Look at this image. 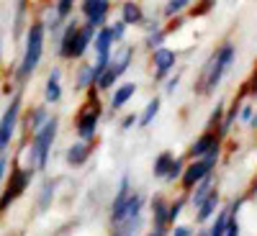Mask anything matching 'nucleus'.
<instances>
[{"mask_svg":"<svg viewBox=\"0 0 257 236\" xmlns=\"http://www.w3.org/2000/svg\"><path fill=\"white\" fill-rule=\"evenodd\" d=\"M44 47H47V26L41 18H34L29 21V26L24 31V52H21V59L13 70L16 85H26L34 77L41 59H44Z\"/></svg>","mask_w":257,"mask_h":236,"instance_id":"obj_1","label":"nucleus"},{"mask_svg":"<svg viewBox=\"0 0 257 236\" xmlns=\"http://www.w3.org/2000/svg\"><path fill=\"white\" fill-rule=\"evenodd\" d=\"M234 59H237V47H234L231 41H224V44H221L216 52H213V54L206 59V64L201 67L196 90H198L201 95H211V93L221 85L224 75L231 70Z\"/></svg>","mask_w":257,"mask_h":236,"instance_id":"obj_2","label":"nucleus"},{"mask_svg":"<svg viewBox=\"0 0 257 236\" xmlns=\"http://www.w3.org/2000/svg\"><path fill=\"white\" fill-rule=\"evenodd\" d=\"M59 134V118L49 116V121L39 128V131L31 134V141L24 146L26 154H29V164L34 172H47V164H49V154H52V146L57 141Z\"/></svg>","mask_w":257,"mask_h":236,"instance_id":"obj_3","label":"nucleus"},{"mask_svg":"<svg viewBox=\"0 0 257 236\" xmlns=\"http://www.w3.org/2000/svg\"><path fill=\"white\" fill-rule=\"evenodd\" d=\"M34 175H36V172H34L31 167H26V164H18V162L11 164L6 182L0 185V218H3L21 198H24V192L29 190Z\"/></svg>","mask_w":257,"mask_h":236,"instance_id":"obj_4","label":"nucleus"},{"mask_svg":"<svg viewBox=\"0 0 257 236\" xmlns=\"http://www.w3.org/2000/svg\"><path fill=\"white\" fill-rule=\"evenodd\" d=\"M21 113H24V95H21V90H16L11 103L6 105L3 116H0V154H8V149L16 139V131L21 126Z\"/></svg>","mask_w":257,"mask_h":236,"instance_id":"obj_5","label":"nucleus"},{"mask_svg":"<svg viewBox=\"0 0 257 236\" xmlns=\"http://www.w3.org/2000/svg\"><path fill=\"white\" fill-rule=\"evenodd\" d=\"M219 154H221V144H219V146H213L206 157H201V159H190V162L185 164L183 175H180V185H183L185 192H190V190L196 187L203 177H208V175L213 172V167H216V162H219Z\"/></svg>","mask_w":257,"mask_h":236,"instance_id":"obj_6","label":"nucleus"},{"mask_svg":"<svg viewBox=\"0 0 257 236\" xmlns=\"http://www.w3.org/2000/svg\"><path fill=\"white\" fill-rule=\"evenodd\" d=\"M90 93V100L80 108V113H77V121H75V131H77V136H80V141H93V136L98 134V123H100V113H103V108H100V103H98V90L95 88H90L88 90Z\"/></svg>","mask_w":257,"mask_h":236,"instance_id":"obj_7","label":"nucleus"},{"mask_svg":"<svg viewBox=\"0 0 257 236\" xmlns=\"http://www.w3.org/2000/svg\"><path fill=\"white\" fill-rule=\"evenodd\" d=\"M80 13H82V24H88L93 29H100V26L108 24L111 0H82V3H80Z\"/></svg>","mask_w":257,"mask_h":236,"instance_id":"obj_8","label":"nucleus"},{"mask_svg":"<svg viewBox=\"0 0 257 236\" xmlns=\"http://www.w3.org/2000/svg\"><path fill=\"white\" fill-rule=\"evenodd\" d=\"M178 64V52L170 49V47H160L152 52V70H155V80H167L170 72L175 70Z\"/></svg>","mask_w":257,"mask_h":236,"instance_id":"obj_9","label":"nucleus"},{"mask_svg":"<svg viewBox=\"0 0 257 236\" xmlns=\"http://www.w3.org/2000/svg\"><path fill=\"white\" fill-rule=\"evenodd\" d=\"M134 54H137V49H134L132 44H118V47H113V54H111V62H108V70L121 80V77L128 72V67L134 64Z\"/></svg>","mask_w":257,"mask_h":236,"instance_id":"obj_10","label":"nucleus"},{"mask_svg":"<svg viewBox=\"0 0 257 236\" xmlns=\"http://www.w3.org/2000/svg\"><path fill=\"white\" fill-rule=\"evenodd\" d=\"M80 24L75 18H67L64 21V26L57 36V57L64 59V62H70V54H72V41H75V34H77Z\"/></svg>","mask_w":257,"mask_h":236,"instance_id":"obj_11","label":"nucleus"},{"mask_svg":"<svg viewBox=\"0 0 257 236\" xmlns=\"http://www.w3.org/2000/svg\"><path fill=\"white\" fill-rule=\"evenodd\" d=\"M221 144V139H219V134L213 131V128H208V131H203L196 141L190 144V149H188V157L190 159H201V157H206L213 146H219Z\"/></svg>","mask_w":257,"mask_h":236,"instance_id":"obj_12","label":"nucleus"},{"mask_svg":"<svg viewBox=\"0 0 257 236\" xmlns=\"http://www.w3.org/2000/svg\"><path fill=\"white\" fill-rule=\"evenodd\" d=\"M93 52H95V59H111V54H113V36H111V29H108V24L105 26H100V29H95V36H93Z\"/></svg>","mask_w":257,"mask_h":236,"instance_id":"obj_13","label":"nucleus"},{"mask_svg":"<svg viewBox=\"0 0 257 236\" xmlns=\"http://www.w3.org/2000/svg\"><path fill=\"white\" fill-rule=\"evenodd\" d=\"M93 36H95V29L88 26V24H80L77 34H75V41H72V54H70V62L72 59H82L88 54L90 44H93Z\"/></svg>","mask_w":257,"mask_h":236,"instance_id":"obj_14","label":"nucleus"},{"mask_svg":"<svg viewBox=\"0 0 257 236\" xmlns=\"http://www.w3.org/2000/svg\"><path fill=\"white\" fill-rule=\"evenodd\" d=\"M49 116H52V113H49V105H47V103H39V105H34V108L26 111V116L21 113V121H24L26 131L34 134V131H39V128L49 121Z\"/></svg>","mask_w":257,"mask_h":236,"instance_id":"obj_15","label":"nucleus"},{"mask_svg":"<svg viewBox=\"0 0 257 236\" xmlns=\"http://www.w3.org/2000/svg\"><path fill=\"white\" fill-rule=\"evenodd\" d=\"M62 100V70L52 67L44 82V103L47 105H57Z\"/></svg>","mask_w":257,"mask_h":236,"instance_id":"obj_16","label":"nucleus"},{"mask_svg":"<svg viewBox=\"0 0 257 236\" xmlns=\"http://www.w3.org/2000/svg\"><path fill=\"white\" fill-rule=\"evenodd\" d=\"M118 18L123 21L126 26H142V21H144V8H142V3L139 0H123V3L118 6Z\"/></svg>","mask_w":257,"mask_h":236,"instance_id":"obj_17","label":"nucleus"},{"mask_svg":"<svg viewBox=\"0 0 257 236\" xmlns=\"http://www.w3.org/2000/svg\"><path fill=\"white\" fill-rule=\"evenodd\" d=\"M128 195H132V180H128V175H123V177H121V182H118V187H116L113 203H111V223H116V221H118V216H121V210H123V205H126Z\"/></svg>","mask_w":257,"mask_h":236,"instance_id":"obj_18","label":"nucleus"},{"mask_svg":"<svg viewBox=\"0 0 257 236\" xmlns=\"http://www.w3.org/2000/svg\"><path fill=\"white\" fill-rule=\"evenodd\" d=\"M137 88H139L137 82H121V85H116L113 95H111V108H113V111H121L123 105L137 95Z\"/></svg>","mask_w":257,"mask_h":236,"instance_id":"obj_19","label":"nucleus"},{"mask_svg":"<svg viewBox=\"0 0 257 236\" xmlns=\"http://www.w3.org/2000/svg\"><path fill=\"white\" fill-rule=\"evenodd\" d=\"M64 159H67L70 167H82L85 162L90 159V146H88V141H77V144H72L67 152H64Z\"/></svg>","mask_w":257,"mask_h":236,"instance_id":"obj_20","label":"nucleus"},{"mask_svg":"<svg viewBox=\"0 0 257 236\" xmlns=\"http://www.w3.org/2000/svg\"><path fill=\"white\" fill-rule=\"evenodd\" d=\"M196 210H198V213H196V221H198V223L211 221L213 216H216V210H219V190H213L211 195H208Z\"/></svg>","mask_w":257,"mask_h":236,"instance_id":"obj_21","label":"nucleus"},{"mask_svg":"<svg viewBox=\"0 0 257 236\" xmlns=\"http://www.w3.org/2000/svg\"><path fill=\"white\" fill-rule=\"evenodd\" d=\"M29 0H18L16 3V13H13V36H21L29 26Z\"/></svg>","mask_w":257,"mask_h":236,"instance_id":"obj_22","label":"nucleus"},{"mask_svg":"<svg viewBox=\"0 0 257 236\" xmlns=\"http://www.w3.org/2000/svg\"><path fill=\"white\" fill-rule=\"evenodd\" d=\"M160 108H162V98H157V95H155L152 100H149V103L144 105V111L139 113V121H137V123H139V128H147L149 123H152V121L157 118Z\"/></svg>","mask_w":257,"mask_h":236,"instance_id":"obj_23","label":"nucleus"},{"mask_svg":"<svg viewBox=\"0 0 257 236\" xmlns=\"http://www.w3.org/2000/svg\"><path fill=\"white\" fill-rule=\"evenodd\" d=\"M213 190H216V187H213V180H211V175H208V177H203V180L196 185V190H193V195H190V205H193V208H198V205H201V203H203V200L211 195Z\"/></svg>","mask_w":257,"mask_h":236,"instance_id":"obj_24","label":"nucleus"},{"mask_svg":"<svg viewBox=\"0 0 257 236\" xmlns=\"http://www.w3.org/2000/svg\"><path fill=\"white\" fill-rule=\"evenodd\" d=\"M170 36V31L167 29H152V31H144V47L149 49V52H155V49H160V47H165V39Z\"/></svg>","mask_w":257,"mask_h":236,"instance_id":"obj_25","label":"nucleus"},{"mask_svg":"<svg viewBox=\"0 0 257 236\" xmlns=\"http://www.w3.org/2000/svg\"><path fill=\"white\" fill-rule=\"evenodd\" d=\"M167 208H170V203L162 195H155V200H152V223L155 226H167Z\"/></svg>","mask_w":257,"mask_h":236,"instance_id":"obj_26","label":"nucleus"},{"mask_svg":"<svg viewBox=\"0 0 257 236\" xmlns=\"http://www.w3.org/2000/svg\"><path fill=\"white\" fill-rule=\"evenodd\" d=\"M93 88V64H80L77 67V80H75V90H90Z\"/></svg>","mask_w":257,"mask_h":236,"instance_id":"obj_27","label":"nucleus"},{"mask_svg":"<svg viewBox=\"0 0 257 236\" xmlns=\"http://www.w3.org/2000/svg\"><path fill=\"white\" fill-rule=\"evenodd\" d=\"M173 159H175L173 152H162L160 157H155V162H152V175H155L157 180H165V175H167L170 164H173Z\"/></svg>","mask_w":257,"mask_h":236,"instance_id":"obj_28","label":"nucleus"},{"mask_svg":"<svg viewBox=\"0 0 257 236\" xmlns=\"http://www.w3.org/2000/svg\"><path fill=\"white\" fill-rule=\"evenodd\" d=\"M229 218H231V210H216L213 223H211V228H206V233L208 236H224V231L229 226Z\"/></svg>","mask_w":257,"mask_h":236,"instance_id":"obj_29","label":"nucleus"},{"mask_svg":"<svg viewBox=\"0 0 257 236\" xmlns=\"http://www.w3.org/2000/svg\"><path fill=\"white\" fill-rule=\"evenodd\" d=\"M54 182L52 180H47L44 185H41V190H39V195H36V208L41 210V213H44L49 205H52V200H54Z\"/></svg>","mask_w":257,"mask_h":236,"instance_id":"obj_30","label":"nucleus"},{"mask_svg":"<svg viewBox=\"0 0 257 236\" xmlns=\"http://www.w3.org/2000/svg\"><path fill=\"white\" fill-rule=\"evenodd\" d=\"M75 3H77V0H54L52 11H54V16H57L59 21H67V18H72V8H75Z\"/></svg>","mask_w":257,"mask_h":236,"instance_id":"obj_31","label":"nucleus"},{"mask_svg":"<svg viewBox=\"0 0 257 236\" xmlns=\"http://www.w3.org/2000/svg\"><path fill=\"white\" fill-rule=\"evenodd\" d=\"M188 6H190V0H167L165 8H162V16H165V18H175V16H180Z\"/></svg>","mask_w":257,"mask_h":236,"instance_id":"obj_32","label":"nucleus"},{"mask_svg":"<svg viewBox=\"0 0 257 236\" xmlns=\"http://www.w3.org/2000/svg\"><path fill=\"white\" fill-rule=\"evenodd\" d=\"M108 29H111V36H113V44H123V39H126V24L118 18V21H113V24H108Z\"/></svg>","mask_w":257,"mask_h":236,"instance_id":"obj_33","label":"nucleus"},{"mask_svg":"<svg viewBox=\"0 0 257 236\" xmlns=\"http://www.w3.org/2000/svg\"><path fill=\"white\" fill-rule=\"evenodd\" d=\"M183 169H185V162L183 159H173V164H170V169H167V175H165V180L167 182H175V180H180V175H183Z\"/></svg>","mask_w":257,"mask_h":236,"instance_id":"obj_34","label":"nucleus"},{"mask_svg":"<svg viewBox=\"0 0 257 236\" xmlns=\"http://www.w3.org/2000/svg\"><path fill=\"white\" fill-rule=\"evenodd\" d=\"M183 205H185V198H178L175 203H170V208H167V226H170V223H175V221L180 218Z\"/></svg>","mask_w":257,"mask_h":236,"instance_id":"obj_35","label":"nucleus"},{"mask_svg":"<svg viewBox=\"0 0 257 236\" xmlns=\"http://www.w3.org/2000/svg\"><path fill=\"white\" fill-rule=\"evenodd\" d=\"M8 169H11V159H8V154H0V185L6 182Z\"/></svg>","mask_w":257,"mask_h":236,"instance_id":"obj_36","label":"nucleus"},{"mask_svg":"<svg viewBox=\"0 0 257 236\" xmlns=\"http://www.w3.org/2000/svg\"><path fill=\"white\" fill-rule=\"evenodd\" d=\"M178 85H180V75L167 77V82H165V93H167V95H173V93L178 90Z\"/></svg>","mask_w":257,"mask_h":236,"instance_id":"obj_37","label":"nucleus"},{"mask_svg":"<svg viewBox=\"0 0 257 236\" xmlns=\"http://www.w3.org/2000/svg\"><path fill=\"white\" fill-rule=\"evenodd\" d=\"M239 231H242L239 221L231 216V218H229V226H226V231H224V236H239Z\"/></svg>","mask_w":257,"mask_h":236,"instance_id":"obj_38","label":"nucleus"},{"mask_svg":"<svg viewBox=\"0 0 257 236\" xmlns=\"http://www.w3.org/2000/svg\"><path fill=\"white\" fill-rule=\"evenodd\" d=\"M137 121H139V116H137V113H128V116H123V121H121V131H128L132 126H137Z\"/></svg>","mask_w":257,"mask_h":236,"instance_id":"obj_39","label":"nucleus"},{"mask_svg":"<svg viewBox=\"0 0 257 236\" xmlns=\"http://www.w3.org/2000/svg\"><path fill=\"white\" fill-rule=\"evenodd\" d=\"M252 113H254V108H252L249 103H247V105H239V118H242V121H249Z\"/></svg>","mask_w":257,"mask_h":236,"instance_id":"obj_40","label":"nucleus"},{"mask_svg":"<svg viewBox=\"0 0 257 236\" xmlns=\"http://www.w3.org/2000/svg\"><path fill=\"white\" fill-rule=\"evenodd\" d=\"M170 236H193V228L190 226H175Z\"/></svg>","mask_w":257,"mask_h":236,"instance_id":"obj_41","label":"nucleus"},{"mask_svg":"<svg viewBox=\"0 0 257 236\" xmlns=\"http://www.w3.org/2000/svg\"><path fill=\"white\" fill-rule=\"evenodd\" d=\"M147 236H167V226H155V228L149 231Z\"/></svg>","mask_w":257,"mask_h":236,"instance_id":"obj_42","label":"nucleus"},{"mask_svg":"<svg viewBox=\"0 0 257 236\" xmlns=\"http://www.w3.org/2000/svg\"><path fill=\"white\" fill-rule=\"evenodd\" d=\"M3 52H6V41H3V34H0V64H3Z\"/></svg>","mask_w":257,"mask_h":236,"instance_id":"obj_43","label":"nucleus"},{"mask_svg":"<svg viewBox=\"0 0 257 236\" xmlns=\"http://www.w3.org/2000/svg\"><path fill=\"white\" fill-rule=\"evenodd\" d=\"M252 93H257V67H254V72H252Z\"/></svg>","mask_w":257,"mask_h":236,"instance_id":"obj_44","label":"nucleus"},{"mask_svg":"<svg viewBox=\"0 0 257 236\" xmlns=\"http://www.w3.org/2000/svg\"><path fill=\"white\" fill-rule=\"evenodd\" d=\"M249 123H252V128H257V113H252V118H249Z\"/></svg>","mask_w":257,"mask_h":236,"instance_id":"obj_45","label":"nucleus"},{"mask_svg":"<svg viewBox=\"0 0 257 236\" xmlns=\"http://www.w3.org/2000/svg\"><path fill=\"white\" fill-rule=\"evenodd\" d=\"M196 236H208V233H206V228H201V231H198Z\"/></svg>","mask_w":257,"mask_h":236,"instance_id":"obj_46","label":"nucleus"},{"mask_svg":"<svg viewBox=\"0 0 257 236\" xmlns=\"http://www.w3.org/2000/svg\"><path fill=\"white\" fill-rule=\"evenodd\" d=\"M190 3H193V0H190Z\"/></svg>","mask_w":257,"mask_h":236,"instance_id":"obj_47","label":"nucleus"}]
</instances>
